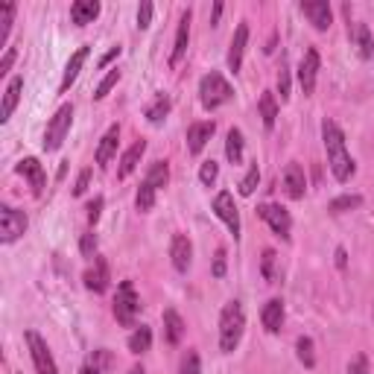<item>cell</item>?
Returning a JSON list of instances; mask_svg holds the SVG:
<instances>
[{
	"label": "cell",
	"instance_id": "obj_14",
	"mask_svg": "<svg viewBox=\"0 0 374 374\" xmlns=\"http://www.w3.org/2000/svg\"><path fill=\"white\" fill-rule=\"evenodd\" d=\"M170 258H172V266H176V272H187L190 269V260H193V246L190 240L184 234H176L170 243Z\"/></svg>",
	"mask_w": 374,
	"mask_h": 374
},
{
	"label": "cell",
	"instance_id": "obj_8",
	"mask_svg": "<svg viewBox=\"0 0 374 374\" xmlns=\"http://www.w3.org/2000/svg\"><path fill=\"white\" fill-rule=\"evenodd\" d=\"M258 213L269 222V229L280 237V240H290V231H292V220H290V213L287 208H280V205H272V202H266V205H258Z\"/></svg>",
	"mask_w": 374,
	"mask_h": 374
},
{
	"label": "cell",
	"instance_id": "obj_40",
	"mask_svg": "<svg viewBox=\"0 0 374 374\" xmlns=\"http://www.w3.org/2000/svg\"><path fill=\"white\" fill-rule=\"evenodd\" d=\"M275 260H278V255H275L272 249H266L263 251V260H260V272H263V278L269 280V284L275 280Z\"/></svg>",
	"mask_w": 374,
	"mask_h": 374
},
{
	"label": "cell",
	"instance_id": "obj_48",
	"mask_svg": "<svg viewBox=\"0 0 374 374\" xmlns=\"http://www.w3.org/2000/svg\"><path fill=\"white\" fill-rule=\"evenodd\" d=\"M225 275V249L217 251V258H213V278H222Z\"/></svg>",
	"mask_w": 374,
	"mask_h": 374
},
{
	"label": "cell",
	"instance_id": "obj_42",
	"mask_svg": "<svg viewBox=\"0 0 374 374\" xmlns=\"http://www.w3.org/2000/svg\"><path fill=\"white\" fill-rule=\"evenodd\" d=\"M79 249H82L85 258H97V234H82V240H79Z\"/></svg>",
	"mask_w": 374,
	"mask_h": 374
},
{
	"label": "cell",
	"instance_id": "obj_12",
	"mask_svg": "<svg viewBox=\"0 0 374 374\" xmlns=\"http://www.w3.org/2000/svg\"><path fill=\"white\" fill-rule=\"evenodd\" d=\"M280 184H284V193L290 199H304V190H307V179H304V167L301 164H287L284 170V179H280Z\"/></svg>",
	"mask_w": 374,
	"mask_h": 374
},
{
	"label": "cell",
	"instance_id": "obj_39",
	"mask_svg": "<svg viewBox=\"0 0 374 374\" xmlns=\"http://www.w3.org/2000/svg\"><path fill=\"white\" fill-rule=\"evenodd\" d=\"M105 363H109V354L100 351V354H93V357L88 359V363L82 366V371H79V374H103Z\"/></svg>",
	"mask_w": 374,
	"mask_h": 374
},
{
	"label": "cell",
	"instance_id": "obj_44",
	"mask_svg": "<svg viewBox=\"0 0 374 374\" xmlns=\"http://www.w3.org/2000/svg\"><path fill=\"white\" fill-rule=\"evenodd\" d=\"M103 205H105V199H103V196H93L91 202H88V208H85V211H88V222H91V225L100 220V213H103Z\"/></svg>",
	"mask_w": 374,
	"mask_h": 374
},
{
	"label": "cell",
	"instance_id": "obj_46",
	"mask_svg": "<svg viewBox=\"0 0 374 374\" xmlns=\"http://www.w3.org/2000/svg\"><path fill=\"white\" fill-rule=\"evenodd\" d=\"M152 12H155L152 3H141V9H138V26H141V30H146V26H150Z\"/></svg>",
	"mask_w": 374,
	"mask_h": 374
},
{
	"label": "cell",
	"instance_id": "obj_49",
	"mask_svg": "<svg viewBox=\"0 0 374 374\" xmlns=\"http://www.w3.org/2000/svg\"><path fill=\"white\" fill-rule=\"evenodd\" d=\"M12 62H15V50H6V56H3V62H0V76H6V73H9V68H12Z\"/></svg>",
	"mask_w": 374,
	"mask_h": 374
},
{
	"label": "cell",
	"instance_id": "obj_27",
	"mask_svg": "<svg viewBox=\"0 0 374 374\" xmlns=\"http://www.w3.org/2000/svg\"><path fill=\"white\" fill-rule=\"evenodd\" d=\"M258 109H260V117H263V126H266V129H275V120H278V103H275V93H272V91H263V93H260Z\"/></svg>",
	"mask_w": 374,
	"mask_h": 374
},
{
	"label": "cell",
	"instance_id": "obj_31",
	"mask_svg": "<svg viewBox=\"0 0 374 374\" xmlns=\"http://www.w3.org/2000/svg\"><path fill=\"white\" fill-rule=\"evenodd\" d=\"M146 181H150L155 190L167 187V181H170V167H167V161H155V164L150 167V172H146Z\"/></svg>",
	"mask_w": 374,
	"mask_h": 374
},
{
	"label": "cell",
	"instance_id": "obj_25",
	"mask_svg": "<svg viewBox=\"0 0 374 374\" xmlns=\"http://www.w3.org/2000/svg\"><path fill=\"white\" fill-rule=\"evenodd\" d=\"M146 152V141H138V143H132L129 150L123 152V158H120V170H117V176L120 179H126L135 172V167L141 164V155Z\"/></svg>",
	"mask_w": 374,
	"mask_h": 374
},
{
	"label": "cell",
	"instance_id": "obj_43",
	"mask_svg": "<svg viewBox=\"0 0 374 374\" xmlns=\"http://www.w3.org/2000/svg\"><path fill=\"white\" fill-rule=\"evenodd\" d=\"M278 91H280V100H290V71H287V64H280V71H278Z\"/></svg>",
	"mask_w": 374,
	"mask_h": 374
},
{
	"label": "cell",
	"instance_id": "obj_15",
	"mask_svg": "<svg viewBox=\"0 0 374 374\" xmlns=\"http://www.w3.org/2000/svg\"><path fill=\"white\" fill-rule=\"evenodd\" d=\"M246 44H249V24L240 21V26L234 30V38H231V47H229V71H240L243 64V53H246Z\"/></svg>",
	"mask_w": 374,
	"mask_h": 374
},
{
	"label": "cell",
	"instance_id": "obj_4",
	"mask_svg": "<svg viewBox=\"0 0 374 374\" xmlns=\"http://www.w3.org/2000/svg\"><path fill=\"white\" fill-rule=\"evenodd\" d=\"M138 310H141L138 292L132 287V280H123V284L117 287V296H114V319L123 328H132L138 319Z\"/></svg>",
	"mask_w": 374,
	"mask_h": 374
},
{
	"label": "cell",
	"instance_id": "obj_38",
	"mask_svg": "<svg viewBox=\"0 0 374 374\" xmlns=\"http://www.w3.org/2000/svg\"><path fill=\"white\" fill-rule=\"evenodd\" d=\"M179 374H202V366H199V354L196 351H187L179 363Z\"/></svg>",
	"mask_w": 374,
	"mask_h": 374
},
{
	"label": "cell",
	"instance_id": "obj_11",
	"mask_svg": "<svg viewBox=\"0 0 374 374\" xmlns=\"http://www.w3.org/2000/svg\"><path fill=\"white\" fill-rule=\"evenodd\" d=\"M213 132H217V123L213 120H202V123H193L187 129V152L190 155H199L208 146V141L213 138Z\"/></svg>",
	"mask_w": 374,
	"mask_h": 374
},
{
	"label": "cell",
	"instance_id": "obj_26",
	"mask_svg": "<svg viewBox=\"0 0 374 374\" xmlns=\"http://www.w3.org/2000/svg\"><path fill=\"white\" fill-rule=\"evenodd\" d=\"M164 337H167L170 345H179L181 337H184V322H181V316L172 310V307L164 310Z\"/></svg>",
	"mask_w": 374,
	"mask_h": 374
},
{
	"label": "cell",
	"instance_id": "obj_41",
	"mask_svg": "<svg viewBox=\"0 0 374 374\" xmlns=\"http://www.w3.org/2000/svg\"><path fill=\"white\" fill-rule=\"evenodd\" d=\"M217 176H220L217 161H205V164H202V170H199V181H202L205 187H211L213 181H217Z\"/></svg>",
	"mask_w": 374,
	"mask_h": 374
},
{
	"label": "cell",
	"instance_id": "obj_32",
	"mask_svg": "<svg viewBox=\"0 0 374 374\" xmlns=\"http://www.w3.org/2000/svg\"><path fill=\"white\" fill-rule=\"evenodd\" d=\"M135 205H138V211H141V213H146V211H152V208H155V187H152L150 181H143V184L138 187V193H135Z\"/></svg>",
	"mask_w": 374,
	"mask_h": 374
},
{
	"label": "cell",
	"instance_id": "obj_29",
	"mask_svg": "<svg viewBox=\"0 0 374 374\" xmlns=\"http://www.w3.org/2000/svg\"><path fill=\"white\" fill-rule=\"evenodd\" d=\"M170 109H172V103H170V97H164V93H158L155 97V103L146 109V120L150 123H161V120H167V114H170Z\"/></svg>",
	"mask_w": 374,
	"mask_h": 374
},
{
	"label": "cell",
	"instance_id": "obj_10",
	"mask_svg": "<svg viewBox=\"0 0 374 374\" xmlns=\"http://www.w3.org/2000/svg\"><path fill=\"white\" fill-rule=\"evenodd\" d=\"M319 64H322V59H319V50H307L304 59L299 64V85L304 93H313L316 91V76H319Z\"/></svg>",
	"mask_w": 374,
	"mask_h": 374
},
{
	"label": "cell",
	"instance_id": "obj_13",
	"mask_svg": "<svg viewBox=\"0 0 374 374\" xmlns=\"http://www.w3.org/2000/svg\"><path fill=\"white\" fill-rule=\"evenodd\" d=\"M18 172L21 176L30 181V187H33V193L35 196H42L44 193V187H47V172H44V167L35 161V158H24V161L18 164Z\"/></svg>",
	"mask_w": 374,
	"mask_h": 374
},
{
	"label": "cell",
	"instance_id": "obj_37",
	"mask_svg": "<svg viewBox=\"0 0 374 374\" xmlns=\"http://www.w3.org/2000/svg\"><path fill=\"white\" fill-rule=\"evenodd\" d=\"M117 82H120V71H117V68H112L109 73L103 76V82L97 85V91H93V100H105V97H109V91H112Z\"/></svg>",
	"mask_w": 374,
	"mask_h": 374
},
{
	"label": "cell",
	"instance_id": "obj_23",
	"mask_svg": "<svg viewBox=\"0 0 374 374\" xmlns=\"http://www.w3.org/2000/svg\"><path fill=\"white\" fill-rule=\"evenodd\" d=\"M100 15V3L97 0H76V3L71 6V21L76 26H85V24H93Z\"/></svg>",
	"mask_w": 374,
	"mask_h": 374
},
{
	"label": "cell",
	"instance_id": "obj_30",
	"mask_svg": "<svg viewBox=\"0 0 374 374\" xmlns=\"http://www.w3.org/2000/svg\"><path fill=\"white\" fill-rule=\"evenodd\" d=\"M225 155H229L231 164L243 161V132H240V129L229 132V141H225Z\"/></svg>",
	"mask_w": 374,
	"mask_h": 374
},
{
	"label": "cell",
	"instance_id": "obj_28",
	"mask_svg": "<svg viewBox=\"0 0 374 374\" xmlns=\"http://www.w3.org/2000/svg\"><path fill=\"white\" fill-rule=\"evenodd\" d=\"M150 348H152V330L146 328V325L135 328V333L129 337V351L132 354H146Z\"/></svg>",
	"mask_w": 374,
	"mask_h": 374
},
{
	"label": "cell",
	"instance_id": "obj_34",
	"mask_svg": "<svg viewBox=\"0 0 374 374\" xmlns=\"http://www.w3.org/2000/svg\"><path fill=\"white\" fill-rule=\"evenodd\" d=\"M12 21H15V3H3L0 6V44H6Z\"/></svg>",
	"mask_w": 374,
	"mask_h": 374
},
{
	"label": "cell",
	"instance_id": "obj_19",
	"mask_svg": "<svg viewBox=\"0 0 374 374\" xmlns=\"http://www.w3.org/2000/svg\"><path fill=\"white\" fill-rule=\"evenodd\" d=\"M187 44H190V9L181 15L179 21V33H176V44H172V53H170V64L176 68V64L184 59L187 53Z\"/></svg>",
	"mask_w": 374,
	"mask_h": 374
},
{
	"label": "cell",
	"instance_id": "obj_24",
	"mask_svg": "<svg viewBox=\"0 0 374 374\" xmlns=\"http://www.w3.org/2000/svg\"><path fill=\"white\" fill-rule=\"evenodd\" d=\"M117 141H120V126H112V129L103 135L100 146H97V164H100V167H109V161H112L114 152H117Z\"/></svg>",
	"mask_w": 374,
	"mask_h": 374
},
{
	"label": "cell",
	"instance_id": "obj_7",
	"mask_svg": "<svg viewBox=\"0 0 374 374\" xmlns=\"http://www.w3.org/2000/svg\"><path fill=\"white\" fill-rule=\"evenodd\" d=\"M24 231H26V213L9 208V205L0 208V240L9 246V243H15Z\"/></svg>",
	"mask_w": 374,
	"mask_h": 374
},
{
	"label": "cell",
	"instance_id": "obj_5",
	"mask_svg": "<svg viewBox=\"0 0 374 374\" xmlns=\"http://www.w3.org/2000/svg\"><path fill=\"white\" fill-rule=\"evenodd\" d=\"M71 123H73V105H62V109L53 114V120L47 123V132H44V150L47 152H56L64 143V138H68V132H71Z\"/></svg>",
	"mask_w": 374,
	"mask_h": 374
},
{
	"label": "cell",
	"instance_id": "obj_9",
	"mask_svg": "<svg viewBox=\"0 0 374 374\" xmlns=\"http://www.w3.org/2000/svg\"><path fill=\"white\" fill-rule=\"evenodd\" d=\"M213 213L225 222V229H229L234 237H240V211L234 205V196L229 190L217 193V199H213Z\"/></svg>",
	"mask_w": 374,
	"mask_h": 374
},
{
	"label": "cell",
	"instance_id": "obj_45",
	"mask_svg": "<svg viewBox=\"0 0 374 374\" xmlns=\"http://www.w3.org/2000/svg\"><path fill=\"white\" fill-rule=\"evenodd\" d=\"M348 374H371L368 371V357L366 354H357L351 359V366H348Z\"/></svg>",
	"mask_w": 374,
	"mask_h": 374
},
{
	"label": "cell",
	"instance_id": "obj_3",
	"mask_svg": "<svg viewBox=\"0 0 374 374\" xmlns=\"http://www.w3.org/2000/svg\"><path fill=\"white\" fill-rule=\"evenodd\" d=\"M234 97V88L225 82V76L217 73V71H211L202 76V82H199V100H202V105L208 112H217L220 105H225Z\"/></svg>",
	"mask_w": 374,
	"mask_h": 374
},
{
	"label": "cell",
	"instance_id": "obj_18",
	"mask_svg": "<svg viewBox=\"0 0 374 374\" xmlns=\"http://www.w3.org/2000/svg\"><path fill=\"white\" fill-rule=\"evenodd\" d=\"M82 280L91 292H105L109 290V263L103 258H93V266L82 275Z\"/></svg>",
	"mask_w": 374,
	"mask_h": 374
},
{
	"label": "cell",
	"instance_id": "obj_53",
	"mask_svg": "<svg viewBox=\"0 0 374 374\" xmlns=\"http://www.w3.org/2000/svg\"><path fill=\"white\" fill-rule=\"evenodd\" d=\"M129 374H146V371H143V368H141V366H135V368H132V371H129Z\"/></svg>",
	"mask_w": 374,
	"mask_h": 374
},
{
	"label": "cell",
	"instance_id": "obj_21",
	"mask_svg": "<svg viewBox=\"0 0 374 374\" xmlns=\"http://www.w3.org/2000/svg\"><path fill=\"white\" fill-rule=\"evenodd\" d=\"M260 322L263 328L269 330V333H278L280 325H284V301L280 299H269L263 304V310H260Z\"/></svg>",
	"mask_w": 374,
	"mask_h": 374
},
{
	"label": "cell",
	"instance_id": "obj_20",
	"mask_svg": "<svg viewBox=\"0 0 374 374\" xmlns=\"http://www.w3.org/2000/svg\"><path fill=\"white\" fill-rule=\"evenodd\" d=\"M21 91H24V76H12L9 85L3 91V105H0V123H6L12 117V112L18 109V100H21Z\"/></svg>",
	"mask_w": 374,
	"mask_h": 374
},
{
	"label": "cell",
	"instance_id": "obj_35",
	"mask_svg": "<svg viewBox=\"0 0 374 374\" xmlns=\"http://www.w3.org/2000/svg\"><path fill=\"white\" fill-rule=\"evenodd\" d=\"M296 351H299V359H301L307 368H313V366H316V351H313V339H310V337H299Z\"/></svg>",
	"mask_w": 374,
	"mask_h": 374
},
{
	"label": "cell",
	"instance_id": "obj_22",
	"mask_svg": "<svg viewBox=\"0 0 374 374\" xmlns=\"http://www.w3.org/2000/svg\"><path fill=\"white\" fill-rule=\"evenodd\" d=\"M88 56H91V47H79V50L73 53V56H71L68 68H64V76H62V85H59V91H62V93L76 82V76H79V71H82V64L88 62Z\"/></svg>",
	"mask_w": 374,
	"mask_h": 374
},
{
	"label": "cell",
	"instance_id": "obj_36",
	"mask_svg": "<svg viewBox=\"0 0 374 374\" xmlns=\"http://www.w3.org/2000/svg\"><path fill=\"white\" fill-rule=\"evenodd\" d=\"M258 181H260V167H258V161H255V164L249 167L246 176H243V181H240V196H251V193H255Z\"/></svg>",
	"mask_w": 374,
	"mask_h": 374
},
{
	"label": "cell",
	"instance_id": "obj_1",
	"mask_svg": "<svg viewBox=\"0 0 374 374\" xmlns=\"http://www.w3.org/2000/svg\"><path fill=\"white\" fill-rule=\"evenodd\" d=\"M322 141H325V150H328V167L333 172V179L337 181H348L354 176V158L348 152V146H345V135H342V129L333 123V120H325L322 123Z\"/></svg>",
	"mask_w": 374,
	"mask_h": 374
},
{
	"label": "cell",
	"instance_id": "obj_2",
	"mask_svg": "<svg viewBox=\"0 0 374 374\" xmlns=\"http://www.w3.org/2000/svg\"><path fill=\"white\" fill-rule=\"evenodd\" d=\"M243 330H246L243 304L229 301L220 313V348H222V354H231L237 348L240 339H243Z\"/></svg>",
	"mask_w": 374,
	"mask_h": 374
},
{
	"label": "cell",
	"instance_id": "obj_17",
	"mask_svg": "<svg viewBox=\"0 0 374 374\" xmlns=\"http://www.w3.org/2000/svg\"><path fill=\"white\" fill-rule=\"evenodd\" d=\"M301 12H304L307 18H310V24L316 26L319 33L330 30V24H333V12H330V6L325 3V0H316V3H301Z\"/></svg>",
	"mask_w": 374,
	"mask_h": 374
},
{
	"label": "cell",
	"instance_id": "obj_50",
	"mask_svg": "<svg viewBox=\"0 0 374 374\" xmlns=\"http://www.w3.org/2000/svg\"><path fill=\"white\" fill-rule=\"evenodd\" d=\"M337 266H339V269L348 266V251H345V249H337Z\"/></svg>",
	"mask_w": 374,
	"mask_h": 374
},
{
	"label": "cell",
	"instance_id": "obj_6",
	"mask_svg": "<svg viewBox=\"0 0 374 374\" xmlns=\"http://www.w3.org/2000/svg\"><path fill=\"white\" fill-rule=\"evenodd\" d=\"M26 345H30V357H33V363H35V371H38V374H59L56 359H53V354H50V348H47V342L38 337L35 330H26Z\"/></svg>",
	"mask_w": 374,
	"mask_h": 374
},
{
	"label": "cell",
	"instance_id": "obj_33",
	"mask_svg": "<svg viewBox=\"0 0 374 374\" xmlns=\"http://www.w3.org/2000/svg\"><path fill=\"white\" fill-rule=\"evenodd\" d=\"M359 205H363V196H357V193H345V196H339V199H333V202L328 205V211H330V213H345V211L359 208Z\"/></svg>",
	"mask_w": 374,
	"mask_h": 374
},
{
	"label": "cell",
	"instance_id": "obj_16",
	"mask_svg": "<svg viewBox=\"0 0 374 374\" xmlns=\"http://www.w3.org/2000/svg\"><path fill=\"white\" fill-rule=\"evenodd\" d=\"M348 38H351V47H357L359 59H371L374 56V38H371V30L366 24L348 26Z\"/></svg>",
	"mask_w": 374,
	"mask_h": 374
},
{
	"label": "cell",
	"instance_id": "obj_51",
	"mask_svg": "<svg viewBox=\"0 0 374 374\" xmlns=\"http://www.w3.org/2000/svg\"><path fill=\"white\" fill-rule=\"evenodd\" d=\"M117 56H120V47H112V50H109V53H105V56L100 59V64H109V62H112V59H117Z\"/></svg>",
	"mask_w": 374,
	"mask_h": 374
},
{
	"label": "cell",
	"instance_id": "obj_52",
	"mask_svg": "<svg viewBox=\"0 0 374 374\" xmlns=\"http://www.w3.org/2000/svg\"><path fill=\"white\" fill-rule=\"evenodd\" d=\"M220 15H222V3H213V12H211V24H213V26H217Z\"/></svg>",
	"mask_w": 374,
	"mask_h": 374
},
{
	"label": "cell",
	"instance_id": "obj_47",
	"mask_svg": "<svg viewBox=\"0 0 374 374\" xmlns=\"http://www.w3.org/2000/svg\"><path fill=\"white\" fill-rule=\"evenodd\" d=\"M88 181H91V170H82V172H79V179H76V184H73V196H82L88 190Z\"/></svg>",
	"mask_w": 374,
	"mask_h": 374
}]
</instances>
